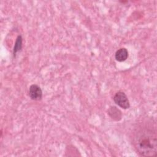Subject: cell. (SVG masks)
I'll return each instance as SVG.
<instances>
[{"mask_svg":"<svg viewBox=\"0 0 157 157\" xmlns=\"http://www.w3.org/2000/svg\"><path fill=\"white\" fill-rule=\"evenodd\" d=\"M107 113L114 121H119L122 118V113L121 110L115 106H110L107 110Z\"/></svg>","mask_w":157,"mask_h":157,"instance_id":"277c9868","label":"cell"},{"mask_svg":"<svg viewBox=\"0 0 157 157\" xmlns=\"http://www.w3.org/2000/svg\"><path fill=\"white\" fill-rule=\"evenodd\" d=\"M114 102L120 107L123 109H129L130 107V104L129 99L126 94L121 91H119L115 93L113 96Z\"/></svg>","mask_w":157,"mask_h":157,"instance_id":"7a4b0ae2","label":"cell"},{"mask_svg":"<svg viewBox=\"0 0 157 157\" xmlns=\"http://www.w3.org/2000/svg\"><path fill=\"white\" fill-rule=\"evenodd\" d=\"M128 57V51L126 48H121L117 50L115 54V58L117 61L123 62L126 60Z\"/></svg>","mask_w":157,"mask_h":157,"instance_id":"5b68a950","label":"cell"},{"mask_svg":"<svg viewBox=\"0 0 157 157\" xmlns=\"http://www.w3.org/2000/svg\"><path fill=\"white\" fill-rule=\"evenodd\" d=\"M134 145L140 156H156L157 155V136L155 129L144 127L136 134Z\"/></svg>","mask_w":157,"mask_h":157,"instance_id":"6da1fadb","label":"cell"},{"mask_svg":"<svg viewBox=\"0 0 157 157\" xmlns=\"http://www.w3.org/2000/svg\"><path fill=\"white\" fill-rule=\"evenodd\" d=\"M29 96L34 101H40L42 98V91L36 84L31 85L29 88Z\"/></svg>","mask_w":157,"mask_h":157,"instance_id":"3957f363","label":"cell"},{"mask_svg":"<svg viewBox=\"0 0 157 157\" xmlns=\"http://www.w3.org/2000/svg\"><path fill=\"white\" fill-rule=\"evenodd\" d=\"M22 48V37L21 36H18V37L16 39V41L15 42V45L13 47V56H15L16 53L19 52Z\"/></svg>","mask_w":157,"mask_h":157,"instance_id":"8992f818","label":"cell"}]
</instances>
